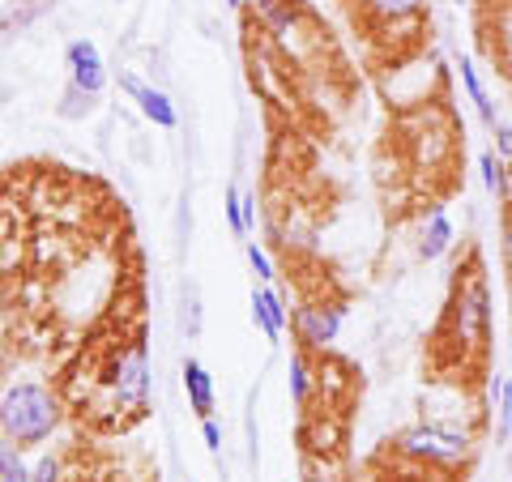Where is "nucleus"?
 Returning a JSON list of instances; mask_svg holds the SVG:
<instances>
[{
    "instance_id": "27",
    "label": "nucleus",
    "mask_w": 512,
    "mask_h": 482,
    "mask_svg": "<svg viewBox=\"0 0 512 482\" xmlns=\"http://www.w3.org/2000/svg\"><path fill=\"white\" fill-rule=\"evenodd\" d=\"M222 5H227V9H239V5H244V0H222Z\"/></svg>"
},
{
    "instance_id": "8",
    "label": "nucleus",
    "mask_w": 512,
    "mask_h": 482,
    "mask_svg": "<svg viewBox=\"0 0 512 482\" xmlns=\"http://www.w3.org/2000/svg\"><path fill=\"white\" fill-rule=\"evenodd\" d=\"M120 90H124V94H133L137 107H141V116H146L154 128H167V133H171V128L180 124V111H175V103L167 99L163 90L146 86L137 73H120Z\"/></svg>"
},
{
    "instance_id": "9",
    "label": "nucleus",
    "mask_w": 512,
    "mask_h": 482,
    "mask_svg": "<svg viewBox=\"0 0 512 482\" xmlns=\"http://www.w3.org/2000/svg\"><path fill=\"white\" fill-rule=\"evenodd\" d=\"M252 22H261L274 39L291 43V35H299L303 5L299 0H252Z\"/></svg>"
},
{
    "instance_id": "26",
    "label": "nucleus",
    "mask_w": 512,
    "mask_h": 482,
    "mask_svg": "<svg viewBox=\"0 0 512 482\" xmlns=\"http://www.w3.org/2000/svg\"><path fill=\"white\" fill-rule=\"evenodd\" d=\"M504 210H512V163H504Z\"/></svg>"
},
{
    "instance_id": "2",
    "label": "nucleus",
    "mask_w": 512,
    "mask_h": 482,
    "mask_svg": "<svg viewBox=\"0 0 512 482\" xmlns=\"http://www.w3.org/2000/svg\"><path fill=\"white\" fill-rule=\"evenodd\" d=\"M60 427V397L39 380H9L0 389V436L18 448H39Z\"/></svg>"
},
{
    "instance_id": "1",
    "label": "nucleus",
    "mask_w": 512,
    "mask_h": 482,
    "mask_svg": "<svg viewBox=\"0 0 512 482\" xmlns=\"http://www.w3.org/2000/svg\"><path fill=\"white\" fill-rule=\"evenodd\" d=\"M491 320H495V308H491L487 273H483V261L470 256V261L457 269L453 291H448L444 320H440V337L453 342L457 359L487 355V346H491Z\"/></svg>"
},
{
    "instance_id": "20",
    "label": "nucleus",
    "mask_w": 512,
    "mask_h": 482,
    "mask_svg": "<svg viewBox=\"0 0 512 482\" xmlns=\"http://www.w3.org/2000/svg\"><path fill=\"white\" fill-rule=\"evenodd\" d=\"M248 265H252V273L261 282H274L278 273H274V261H269V252L265 248H256V244H248Z\"/></svg>"
},
{
    "instance_id": "19",
    "label": "nucleus",
    "mask_w": 512,
    "mask_h": 482,
    "mask_svg": "<svg viewBox=\"0 0 512 482\" xmlns=\"http://www.w3.org/2000/svg\"><path fill=\"white\" fill-rule=\"evenodd\" d=\"M94 99H99V94H86L82 86H73V82H69V94H64L60 116H69V120H77V116H90V111H94Z\"/></svg>"
},
{
    "instance_id": "22",
    "label": "nucleus",
    "mask_w": 512,
    "mask_h": 482,
    "mask_svg": "<svg viewBox=\"0 0 512 482\" xmlns=\"http://www.w3.org/2000/svg\"><path fill=\"white\" fill-rule=\"evenodd\" d=\"M30 482H60V461L56 457H39V465L30 470Z\"/></svg>"
},
{
    "instance_id": "10",
    "label": "nucleus",
    "mask_w": 512,
    "mask_h": 482,
    "mask_svg": "<svg viewBox=\"0 0 512 482\" xmlns=\"http://www.w3.org/2000/svg\"><path fill=\"white\" fill-rule=\"evenodd\" d=\"M252 320H256V329H261L269 342H282V333H286V320H291V312H286V303L282 295L274 291L269 282H261L252 291Z\"/></svg>"
},
{
    "instance_id": "18",
    "label": "nucleus",
    "mask_w": 512,
    "mask_h": 482,
    "mask_svg": "<svg viewBox=\"0 0 512 482\" xmlns=\"http://www.w3.org/2000/svg\"><path fill=\"white\" fill-rule=\"evenodd\" d=\"M495 440H500V444L512 440V380H504L500 406H495Z\"/></svg>"
},
{
    "instance_id": "11",
    "label": "nucleus",
    "mask_w": 512,
    "mask_h": 482,
    "mask_svg": "<svg viewBox=\"0 0 512 482\" xmlns=\"http://www.w3.org/2000/svg\"><path fill=\"white\" fill-rule=\"evenodd\" d=\"M453 239H457L453 218L436 205V210L423 218V227H419V256L423 261H440V256H448V248H453Z\"/></svg>"
},
{
    "instance_id": "13",
    "label": "nucleus",
    "mask_w": 512,
    "mask_h": 482,
    "mask_svg": "<svg viewBox=\"0 0 512 482\" xmlns=\"http://www.w3.org/2000/svg\"><path fill=\"white\" fill-rule=\"evenodd\" d=\"M461 86H466V94H470V103H474V111H478V120H483L487 128H495V103H491V94H487V86H483V77H478V69H474V60H466L461 56Z\"/></svg>"
},
{
    "instance_id": "6",
    "label": "nucleus",
    "mask_w": 512,
    "mask_h": 482,
    "mask_svg": "<svg viewBox=\"0 0 512 482\" xmlns=\"http://www.w3.org/2000/svg\"><path fill=\"white\" fill-rule=\"evenodd\" d=\"M427 0H355V18L367 30H393V26H419Z\"/></svg>"
},
{
    "instance_id": "21",
    "label": "nucleus",
    "mask_w": 512,
    "mask_h": 482,
    "mask_svg": "<svg viewBox=\"0 0 512 482\" xmlns=\"http://www.w3.org/2000/svg\"><path fill=\"white\" fill-rule=\"evenodd\" d=\"M495 154L504 158V163H512V120H495Z\"/></svg>"
},
{
    "instance_id": "25",
    "label": "nucleus",
    "mask_w": 512,
    "mask_h": 482,
    "mask_svg": "<svg viewBox=\"0 0 512 482\" xmlns=\"http://www.w3.org/2000/svg\"><path fill=\"white\" fill-rule=\"evenodd\" d=\"M504 269L512 278V210H504Z\"/></svg>"
},
{
    "instance_id": "17",
    "label": "nucleus",
    "mask_w": 512,
    "mask_h": 482,
    "mask_svg": "<svg viewBox=\"0 0 512 482\" xmlns=\"http://www.w3.org/2000/svg\"><path fill=\"white\" fill-rule=\"evenodd\" d=\"M478 171H483V184L491 197H504V158L495 150H483L478 154Z\"/></svg>"
},
{
    "instance_id": "14",
    "label": "nucleus",
    "mask_w": 512,
    "mask_h": 482,
    "mask_svg": "<svg viewBox=\"0 0 512 482\" xmlns=\"http://www.w3.org/2000/svg\"><path fill=\"white\" fill-rule=\"evenodd\" d=\"M312 389H316L312 359H308V350H295V355H291V401H295V410L312 406Z\"/></svg>"
},
{
    "instance_id": "24",
    "label": "nucleus",
    "mask_w": 512,
    "mask_h": 482,
    "mask_svg": "<svg viewBox=\"0 0 512 482\" xmlns=\"http://www.w3.org/2000/svg\"><path fill=\"white\" fill-rule=\"evenodd\" d=\"M201 436H205V448H210V453H222V427L214 419H201Z\"/></svg>"
},
{
    "instance_id": "4",
    "label": "nucleus",
    "mask_w": 512,
    "mask_h": 482,
    "mask_svg": "<svg viewBox=\"0 0 512 482\" xmlns=\"http://www.w3.org/2000/svg\"><path fill=\"white\" fill-rule=\"evenodd\" d=\"M470 448H474L470 431H457L444 423H414L397 436V453L423 465H461L470 461Z\"/></svg>"
},
{
    "instance_id": "3",
    "label": "nucleus",
    "mask_w": 512,
    "mask_h": 482,
    "mask_svg": "<svg viewBox=\"0 0 512 482\" xmlns=\"http://www.w3.org/2000/svg\"><path fill=\"white\" fill-rule=\"evenodd\" d=\"M103 393L116 410V423L124 427L128 419H141L150 406V346H146V333H133L124 342L111 346V355L103 363Z\"/></svg>"
},
{
    "instance_id": "15",
    "label": "nucleus",
    "mask_w": 512,
    "mask_h": 482,
    "mask_svg": "<svg viewBox=\"0 0 512 482\" xmlns=\"http://www.w3.org/2000/svg\"><path fill=\"white\" fill-rule=\"evenodd\" d=\"M227 222H231V235H248L256 227V197L239 192L235 184L227 188Z\"/></svg>"
},
{
    "instance_id": "7",
    "label": "nucleus",
    "mask_w": 512,
    "mask_h": 482,
    "mask_svg": "<svg viewBox=\"0 0 512 482\" xmlns=\"http://www.w3.org/2000/svg\"><path fill=\"white\" fill-rule=\"evenodd\" d=\"M64 64H69V82L82 86L86 94H103L107 90V69H103V56L90 39H73L69 52H64Z\"/></svg>"
},
{
    "instance_id": "12",
    "label": "nucleus",
    "mask_w": 512,
    "mask_h": 482,
    "mask_svg": "<svg viewBox=\"0 0 512 482\" xmlns=\"http://www.w3.org/2000/svg\"><path fill=\"white\" fill-rule=\"evenodd\" d=\"M184 393H188V406L197 419H214V376L205 372V363L197 359H184Z\"/></svg>"
},
{
    "instance_id": "16",
    "label": "nucleus",
    "mask_w": 512,
    "mask_h": 482,
    "mask_svg": "<svg viewBox=\"0 0 512 482\" xmlns=\"http://www.w3.org/2000/svg\"><path fill=\"white\" fill-rule=\"evenodd\" d=\"M0 482H30V470L22 461V448L0 436Z\"/></svg>"
},
{
    "instance_id": "23",
    "label": "nucleus",
    "mask_w": 512,
    "mask_h": 482,
    "mask_svg": "<svg viewBox=\"0 0 512 482\" xmlns=\"http://www.w3.org/2000/svg\"><path fill=\"white\" fill-rule=\"evenodd\" d=\"M184 329L192 337L201 333V303H197V295H188V303H184Z\"/></svg>"
},
{
    "instance_id": "5",
    "label": "nucleus",
    "mask_w": 512,
    "mask_h": 482,
    "mask_svg": "<svg viewBox=\"0 0 512 482\" xmlns=\"http://www.w3.org/2000/svg\"><path fill=\"white\" fill-rule=\"evenodd\" d=\"M342 320H346V308L342 303H303V308H295L291 325H295V342L299 350H329L333 342H338L342 333Z\"/></svg>"
}]
</instances>
